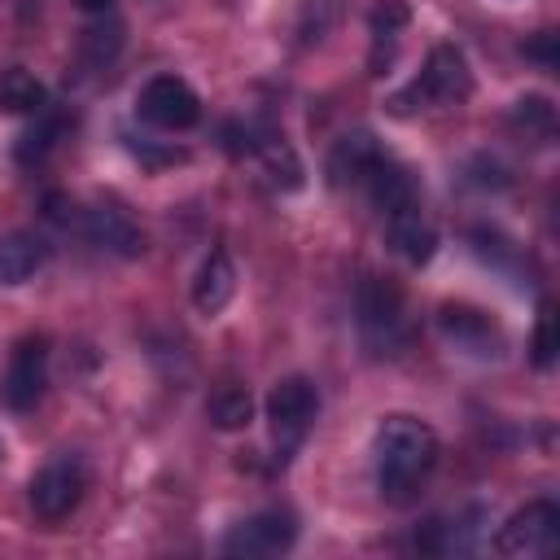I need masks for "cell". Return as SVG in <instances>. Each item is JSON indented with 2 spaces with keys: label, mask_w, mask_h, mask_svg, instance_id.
Returning a JSON list of instances; mask_svg holds the SVG:
<instances>
[{
  "label": "cell",
  "mask_w": 560,
  "mask_h": 560,
  "mask_svg": "<svg viewBox=\"0 0 560 560\" xmlns=\"http://www.w3.org/2000/svg\"><path fill=\"white\" fill-rule=\"evenodd\" d=\"M438 433L416 420V416H389L381 429H376V442H372V459H376V486H381V499L389 503H411L420 494V486L433 477L438 468Z\"/></svg>",
  "instance_id": "1"
},
{
  "label": "cell",
  "mask_w": 560,
  "mask_h": 560,
  "mask_svg": "<svg viewBox=\"0 0 560 560\" xmlns=\"http://www.w3.org/2000/svg\"><path fill=\"white\" fill-rule=\"evenodd\" d=\"M354 324L372 354H398L411 341L407 298L389 276H368L354 293Z\"/></svg>",
  "instance_id": "2"
},
{
  "label": "cell",
  "mask_w": 560,
  "mask_h": 560,
  "mask_svg": "<svg viewBox=\"0 0 560 560\" xmlns=\"http://www.w3.org/2000/svg\"><path fill=\"white\" fill-rule=\"evenodd\" d=\"M88 490V464L79 455H57L31 477V512L39 521H66Z\"/></svg>",
  "instance_id": "3"
},
{
  "label": "cell",
  "mask_w": 560,
  "mask_h": 560,
  "mask_svg": "<svg viewBox=\"0 0 560 560\" xmlns=\"http://www.w3.org/2000/svg\"><path fill=\"white\" fill-rule=\"evenodd\" d=\"M556 547H560V508L551 499H534L516 508L494 534V551L503 556H551Z\"/></svg>",
  "instance_id": "4"
},
{
  "label": "cell",
  "mask_w": 560,
  "mask_h": 560,
  "mask_svg": "<svg viewBox=\"0 0 560 560\" xmlns=\"http://www.w3.org/2000/svg\"><path fill=\"white\" fill-rule=\"evenodd\" d=\"M48 385V337L31 332L9 350V368L0 376V402L9 411H31Z\"/></svg>",
  "instance_id": "5"
},
{
  "label": "cell",
  "mask_w": 560,
  "mask_h": 560,
  "mask_svg": "<svg viewBox=\"0 0 560 560\" xmlns=\"http://www.w3.org/2000/svg\"><path fill=\"white\" fill-rule=\"evenodd\" d=\"M136 114L149 122V127H162V131H188L197 127L201 118V101L197 92L179 79V74H153L140 96H136Z\"/></svg>",
  "instance_id": "6"
},
{
  "label": "cell",
  "mask_w": 560,
  "mask_h": 560,
  "mask_svg": "<svg viewBox=\"0 0 560 560\" xmlns=\"http://www.w3.org/2000/svg\"><path fill=\"white\" fill-rule=\"evenodd\" d=\"M438 332L472 359H499L508 350V337H503L499 319L486 315L481 306H468V302H442L438 306Z\"/></svg>",
  "instance_id": "7"
},
{
  "label": "cell",
  "mask_w": 560,
  "mask_h": 560,
  "mask_svg": "<svg viewBox=\"0 0 560 560\" xmlns=\"http://www.w3.org/2000/svg\"><path fill=\"white\" fill-rule=\"evenodd\" d=\"M298 542V516L289 508H262L254 516H245L241 525H232V534L223 538V556H284Z\"/></svg>",
  "instance_id": "8"
},
{
  "label": "cell",
  "mask_w": 560,
  "mask_h": 560,
  "mask_svg": "<svg viewBox=\"0 0 560 560\" xmlns=\"http://www.w3.org/2000/svg\"><path fill=\"white\" fill-rule=\"evenodd\" d=\"M416 101H429V105H459L472 96V70H468V57L455 48V44H438L429 48L424 57V70L420 79L407 88Z\"/></svg>",
  "instance_id": "9"
},
{
  "label": "cell",
  "mask_w": 560,
  "mask_h": 560,
  "mask_svg": "<svg viewBox=\"0 0 560 560\" xmlns=\"http://www.w3.org/2000/svg\"><path fill=\"white\" fill-rule=\"evenodd\" d=\"M315 411H319V389L306 376H284L267 394V424H271V438L284 446H293L311 429Z\"/></svg>",
  "instance_id": "10"
},
{
  "label": "cell",
  "mask_w": 560,
  "mask_h": 560,
  "mask_svg": "<svg viewBox=\"0 0 560 560\" xmlns=\"http://www.w3.org/2000/svg\"><path fill=\"white\" fill-rule=\"evenodd\" d=\"M385 236H389V249H394L402 262H411V267H424V262L438 254V228H433V219L420 210V201L389 210V214H385Z\"/></svg>",
  "instance_id": "11"
},
{
  "label": "cell",
  "mask_w": 560,
  "mask_h": 560,
  "mask_svg": "<svg viewBox=\"0 0 560 560\" xmlns=\"http://www.w3.org/2000/svg\"><path fill=\"white\" fill-rule=\"evenodd\" d=\"M83 236H88L96 249L118 254V258H140V254H144V232L131 223L127 210L105 206V201H96V206L83 210Z\"/></svg>",
  "instance_id": "12"
},
{
  "label": "cell",
  "mask_w": 560,
  "mask_h": 560,
  "mask_svg": "<svg viewBox=\"0 0 560 560\" xmlns=\"http://www.w3.org/2000/svg\"><path fill=\"white\" fill-rule=\"evenodd\" d=\"M381 158H385V153H381V144H376L372 131H346V136L328 149L324 175H328L332 188H350V184H363Z\"/></svg>",
  "instance_id": "13"
},
{
  "label": "cell",
  "mask_w": 560,
  "mask_h": 560,
  "mask_svg": "<svg viewBox=\"0 0 560 560\" xmlns=\"http://www.w3.org/2000/svg\"><path fill=\"white\" fill-rule=\"evenodd\" d=\"M236 293V267L228 258V249H210L206 262L197 267V280H192V302L201 315H219Z\"/></svg>",
  "instance_id": "14"
},
{
  "label": "cell",
  "mask_w": 560,
  "mask_h": 560,
  "mask_svg": "<svg viewBox=\"0 0 560 560\" xmlns=\"http://www.w3.org/2000/svg\"><path fill=\"white\" fill-rule=\"evenodd\" d=\"M363 184H368V192H372V206H376L381 214H389V210H398V206H411V201H420V188H416L411 171H407V166H398V162H389V158H381Z\"/></svg>",
  "instance_id": "15"
},
{
  "label": "cell",
  "mask_w": 560,
  "mask_h": 560,
  "mask_svg": "<svg viewBox=\"0 0 560 560\" xmlns=\"http://www.w3.org/2000/svg\"><path fill=\"white\" fill-rule=\"evenodd\" d=\"M44 267V241L31 232L0 236V284H26Z\"/></svg>",
  "instance_id": "16"
},
{
  "label": "cell",
  "mask_w": 560,
  "mask_h": 560,
  "mask_svg": "<svg viewBox=\"0 0 560 560\" xmlns=\"http://www.w3.org/2000/svg\"><path fill=\"white\" fill-rule=\"evenodd\" d=\"M0 109H9V114H44L48 109V88L26 66H9V70H0Z\"/></svg>",
  "instance_id": "17"
},
{
  "label": "cell",
  "mask_w": 560,
  "mask_h": 560,
  "mask_svg": "<svg viewBox=\"0 0 560 560\" xmlns=\"http://www.w3.org/2000/svg\"><path fill=\"white\" fill-rule=\"evenodd\" d=\"M206 416H210V424L223 429V433L245 429V424L254 420V398H249V389H241V385H223V389L210 394Z\"/></svg>",
  "instance_id": "18"
},
{
  "label": "cell",
  "mask_w": 560,
  "mask_h": 560,
  "mask_svg": "<svg viewBox=\"0 0 560 560\" xmlns=\"http://www.w3.org/2000/svg\"><path fill=\"white\" fill-rule=\"evenodd\" d=\"M512 122L525 131V136H551L556 127V105L547 96H521L516 109H512Z\"/></svg>",
  "instance_id": "19"
},
{
  "label": "cell",
  "mask_w": 560,
  "mask_h": 560,
  "mask_svg": "<svg viewBox=\"0 0 560 560\" xmlns=\"http://www.w3.org/2000/svg\"><path fill=\"white\" fill-rule=\"evenodd\" d=\"M35 118H39V122L18 140V162H26V166H31V162H39V158L57 144V131H61V122H57V118H48V114H35Z\"/></svg>",
  "instance_id": "20"
},
{
  "label": "cell",
  "mask_w": 560,
  "mask_h": 560,
  "mask_svg": "<svg viewBox=\"0 0 560 560\" xmlns=\"http://www.w3.org/2000/svg\"><path fill=\"white\" fill-rule=\"evenodd\" d=\"M534 368H551L556 363V350H560V341H556V311H551V302H542L538 306V324H534Z\"/></svg>",
  "instance_id": "21"
},
{
  "label": "cell",
  "mask_w": 560,
  "mask_h": 560,
  "mask_svg": "<svg viewBox=\"0 0 560 560\" xmlns=\"http://www.w3.org/2000/svg\"><path fill=\"white\" fill-rule=\"evenodd\" d=\"M407 18H411L407 0H376V9H372V18H368V26H372V39H376V44L394 39V35L407 26Z\"/></svg>",
  "instance_id": "22"
},
{
  "label": "cell",
  "mask_w": 560,
  "mask_h": 560,
  "mask_svg": "<svg viewBox=\"0 0 560 560\" xmlns=\"http://www.w3.org/2000/svg\"><path fill=\"white\" fill-rule=\"evenodd\" d=\"M118 44H122V26H118V22H109V26H92L88 39H83V48H88L92 61H109V57L118 52Z\"/></svg>",
  "instance_id": "23"
},
{
  "label": "cell",
  "mask_w": 560,
  "mask_h": 560,
  "mask_svg": "<svg viewBox=\"0 0 560 560\" xmlns=\"http://www.w3.org/2000/svg\"><path fill=\"white\" fill-rule=\"evenodd\" d=\"M525 57L538 61L542 70H556L560 66V48H556V31H538L534 39H525Z\"/></svg>",
  "instance_id": "24"
},
{
  "label": "cell",
  "mask_w": 560,
  "mask_h": 560,
  "mask_svg": "<svg viewBox=\"0 0 560 560\" xmlns=\"http://www.w3.org/2000/svg\"><path fill=\"white\" fill-rule=\"evenodd\" d=\"M83 13H109L114 9V0H74Z\"/></svg>",
  "instance_id": "25"
}]
</instances>
